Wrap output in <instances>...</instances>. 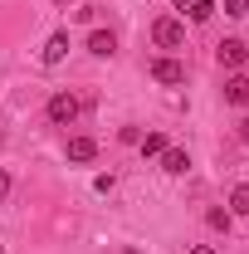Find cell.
I'll use <instances>...</instances> for the list:
<instances>
[{
  "instance_id": "obj_13",
  "label": "cell",
  "mask_w": 249,
  "mask_h": 254,
  "mask_svg": "<svg viewBox=\"0 0 249 254\" xmlns=\"http://www.w3.org/2000/svg\"><path fill=\"white\" fill-rule=\"evenodd\" d=\"M205 225H210V230H230V210H210Z\"/></svg>"
},
{
  "instance_id": "obj_4",
  "label": "cell",
  "mask_w": 249,
  "mask_h": 254,
  "mask_svg": "<svg viewBox=\"0 0 249 254\" xmlns=\"http://www.w3.org/2000/svg\"><path fill=\"white\" fill-rule=\"evenodd\" d=\"M215 54H220L225 68H245V64H249V44H245V39H225Z\"/></svg>"
},
{
  "instance_id": "obj_11",
  "label": "cell",
  "mask_w": 249,
  "mask_h": 254,
  "mask_svg": "<svg viewBox=\"0 0 249 254\" xmlns=\"http://www.w3.org/2000/svg\"><path fill=\"white\" fill-rule=\"evenodd\" d=\"M137 147H142V157H161V152H166V137H161V132H147Z\"/></svg>"
},
{
  "instance_id": "obj_10",
  "label": "cell",
  "mask_w": 249,
  "mask_h": 254,
  "mask_svg": "<svg viewBox=\"0 0 249 254\" xmlns=\"http://www.w3.org/2000/svg\"><path fill=\"white\" fill-rule=\"evenodd\" d=\"M186 15L195 20V25H205V20L215 15V0H190V5H186Z\"/></svg>"
},
{
  "instance_id": "obj_19",
  "label": "cell",
  "mask_w": 249,
  "mask_h": 254,
  "mask_svg": "<svg viewBox=\"0 0 249 254\" xmlns=\"http://www.w3.org/2000/svg\"><path fill=\"white\" fill-rule=\"evenodd\" d=\"M59 5H68V0H59Z\"/></svg>"
},
{
  "instance_id": "obj_17",
  "label": "cell",
  "mask_w": 249,
  "mask_h": 254,
  "mask_svg": "<svg viewBox=\"0 0 249 254\" xmlns=\"http://www.w3.org/2000/svg\"><path fill=\"white\" fill-rule=\"evenodd\" d=\"M235 5H240V15H249V0H235Z\"/></svg>"
},
{
  "instance_id": "obj_3",
  "label": "cell",
  "mask_w": 249,
  "mask_h": 254,
  "mask_svg": "<svg viewBox=\"0 0 249 254\" xmlns=\"http://www.w3.org/2000/svg\"><path fill=\"white\" fill-rule=\"evenodd\" d=\"M152 78L166 83V88H176V83H186V64H181V59H156L152 64Z\"/></svg>"
},
{
  "instance_id": "obj_2",
  "label": "cell",
  "mask_w": 249,
  "mask_h": 254,
  "mask_svg": "<svg viewBox=\"0 0 249 254\" xmlns=\"http://www.w3.org/2000/svg\"><path fill=\"white\" fill-rule=\"evenodd\" d=\"M49 123L54 127H73L78 123V98L73 93H54L49 98Z\"/></svg>"
},
{
  "instance_id": "obj_14",
  "label": "cell",
  "mask_w": 249,
  "mask_h": 254,
  "mask_svg": "<svg viewBox=\"0 0 249 254\" xmlns=\"http://www.w3.org/2000/svg\"><path fill=\"white\" fill-rule=\"evenodd\" d=\"M10 195V171H0V200Z\"/></svg>"
},
{
  "instance_id": "obj_12",
  "label": "cell",
  "mask_w": 249,
  "mask_h": 254,
  "mask_svg": "<svg viewBox=\"0 0 249 254\" xmlns=\"http://www.w3.org/2000/svg\"><path fill=\"white\" fill-rule=\"evenodd\" d=\"M230 215H249V186L230 190Z\"/></svg>"
},
{
  "instance_id": "obj_15",
  "label": "cell",
  "mask_w": 249,
  "mask_h": 254,
  "mask_svg": "<svg viewBox=\"0 0 249 254\" xmlns=\"http://www.w3.org/2000/svg\"><path fill=\"white\" fill-rule=\"evenodd\" d=\"M240 142H245V147H249V118H245V123H240Z\"/></svg>"
},
{
  "instance_id": "obj_8",
  "label": "cell",
  "mask_w": 249,
  "mask_h": 254,
  "mask_svg": "<svg viewBox=\"0 0 249 254\" xmlns=\"http://www.w3.org/2000/svg\"><path fill=\"white\" fill-rule=\"evenodd\" d=\"M93 157H98L93 137H68V161H93Z\"/></svg>"
},
{
  "instance_id": "obj_1",
  "label": "cell",
  "mask_w": 249,
  "mask_h": 254,
  "mask_svg": "<svg viewBox=\"0 0 249 254\" xmlns=\"http://www.w3.org/2000/svg\"><path fill=\"white\" fill-rule=\"evenodd\" d=\"M152 39L161 44V49H181V44H186V25L171 20V15H161V20L152 25Z\"/></svg>"
},
{
  "instance_id": "obj_20",
  "label": "cell",
  "mask_w": 249,
  "mask_h": 254,
  "mask_svg": "<svg viewBox=\"0 0 249 254\" xmlns=\"http://www.w3.org/2000/svg\"><path fill=\"white\" fill-rule=\"evenodd\" d=\"M0 254H5V250H0Z\"/></svg>"
},
{
  "instance_id": "obj_7",
  "label": "cell",
  "mask_w": 249,
  "mask_h": 254,
  "mask_svg": "<svg viewBox=\"0 0 249 254\" xmlns=\"http://www.w3.org/2000/svg\"><path fill=\"white\" fill-rule=\"evenodd\" d=\"M225 103H230V108H249V78L245 73H235V78L225 83Z\"/></svg>"
},
{
  "instance_id": "obj_16",
  "label": "cell",
  "mask_w": 249,
  "mask_h": 254,
  "mask_svg": "<svg viewBox=\"0 0 249 254\" xmlns=\"http://www.w3.org/2000/svg\"><path fill=\"white\" fill-rule=\"evenodd\" d=\"M190 254H220V250H210V245H195V250H190Z\"/></svg>"
},
{
  "instance_id": "obj_9",
  "label": "cell",
  "mask_w": 249,
  "mask_h": 254,
  "mask_svg": "<svg viewBox=\"0 0 249 254\" xmlns=\"http://www.w3.org/2000/svg\"><path fill=\"white\" fill-rule=\"evenodd\" d=\"M186 166H190V157H186V152H176V147H166V152H161V171H171V176H181Z\"/></svg>"
},
{
  "instance_id": "obj_5",
  "label": "cell",
  "mask_w": 249,
  "mask_h": 254,
  "mask_svg": "<svg viewBox=\"0 0 249 254\" xmlns=\"http://www.w3.org/2000/svg\"><path fill=\"white\" fill-rule=\"evenodd\" d=\"M88 54L113 59V54H118V34H113V30H93V34H88Z\"/></svg>"
},
{
  "instance_id": "obj_6",
  "label": "cell",
  "mask_w": 249,
  "mask_h": 254,
  "mask_svg": "<svg viewBox=\"0 0 249 254\" xmlns=\"http://www.w3.org/2000/svg\"><path fill=\"white\" fill-rule=\"evenodd\" d=\"M63 54H68V30H59V34H49V44H44V68H54V64H63Z\"/></svg>"
},
{
  "instance_id": "obj_18",
  "label": "cell",
  "mask_w": 249,
  "mask_h": 254,
  "mask_svg": "<svg viewBox=\"0 0 249 254\" xmlns=\"http://www.w3.org/2000/svg\"><path fill=\"white\" fill-rule=\"evenodd\" d=\"M176 5H181V10H186V5H190V0H176Z\"/></svg>"
}]
</instances>
